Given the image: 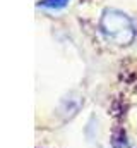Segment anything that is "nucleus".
Returning <instances> with one entry per match:
<instances>
[{"mask_svg":"<svg viewBox=\"0 0 137 148\" xmlns=\"http://www.w3.org/2000/svg\"><path fill=\"white\" fill-rule=\"evenodd\" d=\"M70 0H39L38 7L46 9V10H62L68 5Z\"/></svg>","mask_w":137,"mask_h":148,"instance_id":"nucleus-2","label":"nucleus"},{"mask_svg":"<svg viewBox=\"0 0 137 148\" xmlns=\"http://www.w3.org/2000/svg\"><path fill=\"white\" fill-rule=\"evenodd\" d=\"M100 29L106 40L117 45H130L137 35V28L134 19L123 10L108 7L101 12Z\"/></svg>","mask_w":137,"mask_h":148,"instance_id":"nucleus-1","label":"nucleus"}]
</instances>
